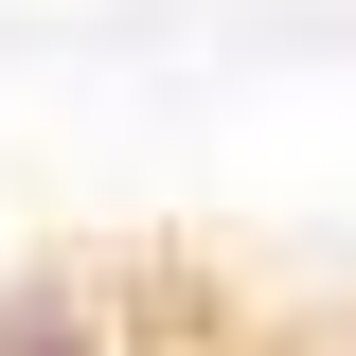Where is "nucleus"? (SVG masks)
<instances>
[{
	"instance_id": "obj_1",
	"label": "nucleus",
	"mask_w": 356,
	"mask_h": 356,
	"mask_svg": "<svg viewBox=\"0 0 356 356\" xmlns=\"http://www.w3.org/2000/svg\"><path fill=\"white\" fill-rule=\"evenodd\" d=\"M0 356H107V285L18 267V285H0Z\"/></svg>"
}]
</instances>
